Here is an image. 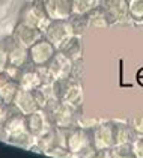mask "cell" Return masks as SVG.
<instances>
[{"instance_id":"cell-7","label":"cell","mask_w":143,"mask_h":158,"mask_svg":"<svg viewBox=\"0 0 143 158\" xmlns=\"http://www.w3.org/2000/svg\"><path fill=\"white\" fill-rule=\"evenodd\" d=\"M57 48L45 38H41L29 48V60L35 66H47L48 62L53 59Z\"/></svg>"},{"instance_id":"cell-13","label":"cell","mask_w":143,"mask_h":158,"mask_svg":"<svg viewBox=\"0 0 143 158\" xmlns=\"http://www.w3.org/2000/svg\"><path fill=\"white\" fill-rule=\"evenodd\" d=\"M50 20H68L72 14V0H44Z\"/></svg>"},{"instance_id":"cell-6","label":"cell","mask_w":143,"mask_h":158,"mask_svg":"<svg viewBox=\"0 0 143 158\" xmlns=\"http://www.w3.org/2000/svg\"><path fill=\"white\" fill-rule=\"evenodd\" d=\"M101 9L106 14L110 24H124L131 20L128 0H103Z\"/></svg>"},{"instance_id":"cell-2","label":"cell","mask_w":143,"mask_h":158,"mask_svg":"<svg viewBox=\"0 0 143 158\" xmlns=\"http://www.w3.org/2000/svg\"><path fill=\"white\" fill-rule=\"evenodd\" d=\"M20 21L27 26L36 27L44 33L48 24L51 23L44 8V0H32L29 5H26L20 12Z\"/></svg>"},{"instance_id":"cell-23","label":"cell","mask_w":143,"mask_h":158,"mask_svg":"<svg viewBox=\"0 0 143 158\" xmlns=\"http://www.w3.org/2000/svg\"><path fill=\"white\" fill-rule=\"evenodd\" d=\"M137 81H139V85L143 86V68L137 71Z\"/></svg>"},{"instance_id":"cell-21","label":"cell","mask_w":143,"mask_h":158,"mask_svg":"<svg viewBox=\"0 0 143 158\" xmlns=\"http://www.w3.org/2000/svg\"><path fill=\"white\" fill-rule=\"evenodd\" d=\"M132 151L137 158H143V135L132 142Z\"/></svg>"},{"instance_id":"cell-15","label":"cell","mask_w":143,"mask_h":158,"mask_svg":"<svg viewBox=\"0 0 143 158\" xmlns=\"http://www.w3.org/2000/svg\"><path fill=\"white\" fill-rule=\"evenodd\" d=\"M103 0H72V14L89 15L94 11L99 9Z\"/></svg>"},{"instance_id":"cell-10","label":"cell","mask_w":143,"mask_h":158,"mask_svg":"<svg viewBox=\"0 0 143 158\" xmlns=\"http://www.w3.org/2000/svg\"><path fill=\"white\" fill-rule=\"evenodd\" d=\"M92 145L95 149H111L116 145V125L113 123H103L94 128L90 133Z\"/></svg>"},{"instance_id":"cell-12","label":"cell","mask_w":143,"mask_h":158,"mask_svg":"<svg viewBox=\"0 0 143 158\" xmlns=\"http://www.w3.org/2000/svg\"><path fill=\"white\" fill-rule=\"evenodd\" d=\"M12 106L14 109L17 110L18 113H21L24 116H29L30 113H33L36 110L39 109V104L36 101L35 95L32 90H24V89H18L17 95L12 101Z\"/></svg>"},{"instance_id":"cell-1","label":"cell","mask_w":143,"mask_h":158,"mask_svg":"<svg viewBox=\"0 0 143 158\" xmlns=\"http://www.w3.org/2000/svg\"><path fill=\"white\" fill-rule=\"evenodd\" d=\"M66 149L74 155H83L84 158H90L95 152L92 145V135L83 128H72L66 133Z\"/></svg>"},{"instance_id":"cell-14","label":"cell","mask_w":143,"mask_h":158,"mask_svg":"<svg viewBox=\"0 0 143 158\" xmlns=\"http://www.w3.org/2000/svg\"><path fill=\"white\" fill-rule=\"evenodd\" d=\"M60 51H63L66 56H69L72 60L77 62L82 59V54H83V39L80 35H74V36L60 48Z\"/></svg>"},{"instance_id":"cell-9","label":"cell","mask_w":143,"mask_h":158,"mask_svg":"<svg viewBox=\"0 0 143 158\" xmlns=\"http://www.w3.org/2000/svg\"><path fill=\"white\" fill-rule=\"evenodd\" d=\"M2 45L5 47L6 53H8L9 65L23 69L24 66H27V65L30 63V60H29V48L20 45V44L12 38V35L9 38H6V39L2 42Z\"/></svg>"},{"instance_id":"cell-18","label":"cell","mask_w":143,"mask_h":158,"mask_svg":"<svg viewBox=\"0 0 143 158\" xmlns=\"http://www.w3.org/2000/svg\"><path fill=\"white\" fill-rule=\"evenodd\" d=\"M89 26H90L92 30L99 32V30L107 29L108 26H111V24L108 23L107 17H106V14L103 12V9L99 8V9L94 11L92 14H89Z\"/></svg>"},{"instance_id":"cell-3","label":"cell","mask_w":143,"mask_h":158,"mask_svg":"<svg viewBox=\"0 0 143 158\" xmlns=\"http://www.w3.org/2000/svg\"><path fill=\"white\" fill-rule=\"evenodd\" d=\"M45 68H47L48 77L51 81H60V80H66V78L72 77L75 62L69 56H66L63 51L57 50Z\"/></svg>"},{"instance_id":"cell-4","label":"cell","mask_w":143,"mask_h":158,"mask_svg":"<svg viewBox=\"0 0 143 158\" xmlns=\"http://www.w3.org/2000/svg\"><path fill=\"white\" fill-rule=\"evenodd\" d=\"M47 81H51L48 77L45 66H35L30 63V66H24L18 77V85L24 90H35Z\"/></svg>"},{"instance_id":"cell-16","label":"cell","mask_w":143,"mask_h":158,"mask_svg":"<svg viewBox=\"0 0 143 158\" xmlns=\"http://www.w3.org/2000/svg\"><path fill=\"white\" fill-rule=\"evenodd\" d=\"M68 21H69L72 30H74V35L83 36L87 30H90V26H89V15L71 14V17L68 18Z\"/></svg>"},{"instance_id":"cell-24","label":"cell","mask_w":143,"mask_h":158,"mask_svg":"<svg viewBox=\"0 0 143 158\" xmlns=\"http://www.w3.org/2000/svg\"><path fill=\"white\" fill-rule=\"evenodd\" d=\"M0 2H2V0H0Z\"/></svg>"},{"instance_id":"cell-19","label":"cell","mask_w":143,"mask_h":158,"mask_svg":"<svg viewBox=\"0 0 143 158\" xmlns=\"http://www.w3.org/2000/svg\"><path fill=\"white\" fill-rule=\"evenodd\" d=\"M110 158H137L132 151V143L115 145L110 149Z\"/></svg>"},{"instance_id":"cell-17","label":"cell","mask_w":143,"mask_h":158,"mask_svg":"<svg viewBox=\"0 0 143 158\" xmlns=\"http://www.w3.org/2000/svg\"><path fill=\"white\" fill-rule=\"evenodd\" d=\"M137 139V131L128 125H116V145L132 143Z\"/></svg>"},{"instance_id":"cell-11","label":"cell","mask_w":143,"mask_h":158,"mask_svg":"<svg viewBox=\"0 0 143 158\" xmlns=\"http://www.w3.org/2000/svg\"><path fill=\"white\" fill-rule=\"evenodd\" d=\"M12 38L20 45H23L26 48H30L35 42H38L41 38H44V33L36 27H32V26H27L21 21H18L12 30Z\"/></svg>"},{"instance_id":"cell-5","label":"cell","mask_w":143,"mask_h":158,"mask_svg":"<svg viewBox=\"0 0 143 158\" xmlns=\"http://www.w3.org/2000/svg\"><path fill=\"white\" fill-rule=\"evenodd\" d=\"M72 36L74 30L68 20H51V23L44 32V38L48 39L57 50L62 48Z\"/></svg>"},{"instance_id":"cell-22","label":"cell","mask_w":143,"mask_h":158,"mask_svg":"<svg viewBox=\"0 0 143 158\" xmlns=\"http://www.w3.org/2000/svg\"><path fill=\"white\" fill-rule=\"evenodd\" d=\"M8 65H9V60H8V53H6L5 47L0 44V73H3V71L8 68Z\"/></svg>"},{"instance_id":"cell-20","label":"cell","mask_w":143,"mask_h":158,"mask_svg":"<svg viewBox=\"0 0 143 158\" xmlns=\"http://www.w3.org/2000/svg\"><path fill=\"white\" fill-rule=\"evenodd\" d=\"M130 18L136 23L143 21V0H128Z\"/></svg>"},{"instance_id":"cell-8","label":"cell","mask_w":143,"mask_h":158,"mask_svg":"<svg viewBox=\"0 0 143 158\" xmlns=\"http://www.w3.org/2000/svg\"><path fill=\"white\" fill-rule=\"evenodd\" d=\"M26 122H27L29 131L35 139L42 137L53 130V122L44 109H38L36 111L30 113L29 116H26Z\"/></svg>"}]
</instances>
